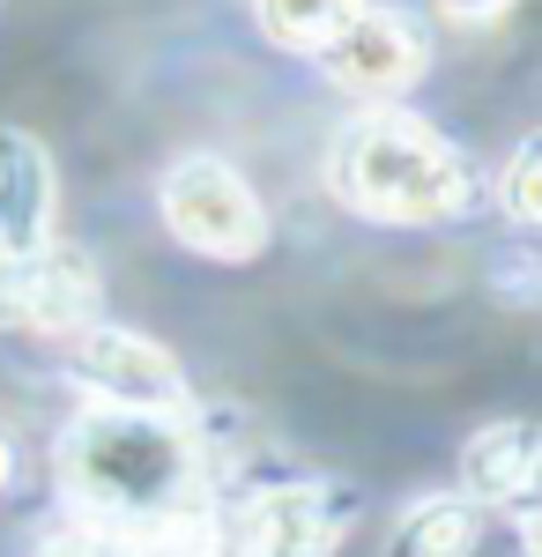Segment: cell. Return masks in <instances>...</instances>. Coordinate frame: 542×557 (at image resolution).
Returning <instances> with one entry per match:
<instances>
[{"label":"cell","instance_id":"1","mask_svg":"<svg viewBox=\"0 0 542 557\" xmlns=\"http://www.w3.org/2000/svg\"><path fill=\"white\" fill-rule=\"evenodd\" d=\"M60 483L83 506V520L141 535L171 506L201 498V446L186 417H141L112 401H83L60 438Z\"/></svg>","mask_w":542,"mask_h":557},{"label":"cell","instance_id":"2","mask_svg":"<svg viewBox=\"0 0 542 557\" xmlns=\"http://www.w3.org/2000/svg\"><path fill=\"white\" fill-rule=\"evenodd\" d=\"M328 194L349 215L386 223V231H439L468 209L476 172L431 120L402 112V104H372L365 120H349L334 134Z\"/></svg>","mask_w":542,"mask_h":557},{"label":"cell","instance_id":"3","mask_svg":"<svg viewBox=\"0 0 542 557\" xmlns=\"http://www.w3.org/2000/svg\"><path fill=\"white\" fill-rule=\"evenodd\" d=\"M157 215L164 231L201 260H260L268 253V201L231 157H178L164 178H157Z\"/></svg>","mask_w":542,"mask_h":557},{"label":"cell","instance_id":"4","mask_svg":"<svg viewBox=\"0 0 542 557\" xmlns=\"http://www.w3.org/2000/svg\"><path fill=\"white\" fill-rule=\"evenodd\" d=\"M97 320H104V275H97V260H89L83 246L52 238L38 253L0 260V327L75 343Z\"/></svg>","mask_w":542,"mask_h":557},{"label":"cell","instance_id":"5","mask_svg":"<svg viewBox=\"0 0 542 557\" xmlns=\"http://www.w3.org/2000/svg\"><path fill=\"white\" fill-rule=\"evenodd\" d=\"M67 357H75V380L89 386V401L141 409V417H186V409H194L178 357H171L164 343H149V335H134V327L97 320V327H83V335L67 343Z\"/></svg>","mask_w":542,"mask_h":557},{"label":"cell","instance_id":"6","mask_svg":"<svg viewBox=\"0 0 542 557\" xmlns=\"http://www.w3.org/2000/svg\"><path fill=\"white\" fill-rule=\"evenodd\" d=\"M349 535L342 498L320 483H268L223 520V557H334Z\"/></svg>","mask_w":542,"mask_h":557},{"label":"cell","instance_id":"7","mask_svg":"<svg viewBox=\"0 0 542 557\" xmlns=\"http://www.w3.org/2000/svg\"><path fill=\"white\" fill-rule=\"evenodd\" d=\"M312 60L328 67L334 89H349V97H365V104H394V97L423 75L431 52H423L409 15H394V8H357Z\"/></svg>","mask_w":542,"mask_h":557},{"label":"cell","instance_id":"8","mask_svg":"<svg viewBox=\"0 0 542 557\" xmlns=\"http://www.w3.org/2000/svg\"><path fill=\"white\" fill-rule=\"evenodd\" d=\"M542 483V438L528 417H498V424L468 431L460 446V498L476 513H528Z\"/></svg>","mask_w":542,"mask_h":557},{"label":"cell","instance_id":"9","mask_svg":"<svg viewBox=\"0 0 542 557\" xmlns=\"http://www.w3.org/2000/svg\"><path fill=\"white\" fill-rule=\"evenodd\" d=\"M60 238V178L30 134H0V260Z\"/></svg>","mask_w":542,"mask_h":557},{"label":"cell","instance_id":"10","mask_svg":"<svg viewBox=\"0 0 542 557\" xmlns=\"http://www.w3.org/2000/svg\"><path fill=\"white\" fill-rule=\"evenodd\" d=\"M476 543H483V513L460 491H431L394 513L379 557H476Z\"/></svg>","mask_w":542,"mask_h":557},{"label":"cell","instance_id":"11","mask_svg":"<svg viewBox=\"0 0 542 557\" xmlns=\"http://www.w3.org/2000/svg\"><path fill=\"white\" fill-rule=\"evenodd\" d=\"M357 8H372V0H252V23L283 52H320Z\"/></svg>","mask_w":542,"mask_h":557},{"label":"cell","instance_id":"12","mask_svg":"<svg viewBox=\"0 0 542 557\" xmlns=\"http://www.w3.org/2000/svg\"><path fill=\"white\" fill-rule=\"evenodd\" d=\"M141 557H223V513L209 498H186L164 520H149L141 535H126Z\"/></svg>","mask_w":542,"mask_h":557},{"label":"cell","instance_id":"13","mask_svg":"<svg viewBox=\"0 0 542 557\" xmlns=\"http://www.w3.org/2000/svg\"><path fill=\"white\" fill-rule=\"evenodd\" d=\"M505 215L528 231L542 215V141H520L513 157H505Z\"/></svg>","mask_w":542,"mask_h":557},{"label":"cell","instance_id":"14","mask_svg":"<svg viewBox=\"0 0 542 557\" xmlns=\"http://www.w3.org/2000/svg\"><path fill=\"white\" fill-rule=\"evenodd\" d=\"M38 557H141L126 543L120 528H97V520H75V528H60V535H45Z\"/></svg>","mask_w":542,"mask_h":557},{"label":"cell","instance_id":"15","mask_svg":"<svg viewBox=\"0 0 542 557\" xmlns=\"http://www.w3.org/2000/svg\"><path fill=\"white\" fill-rule=\"evenodd\" d=\"M446 23H460V30H491V23H505L520 0H431Z\"/></svg>","mask_w":542,"mask_h":557},{"label":"cell","instance_id":"16","mask_svg":"<svg viewBox=\"0 0 542 557\" xmlns=\"http://www.w3.org/2000/svg\"><path fill=\"white\" fill-rule=\"evenodd\" d=\"M8 483H15V446L0 438V491H8Z\"/></svg>","mask_w":542,"mask_h":557}]
</instances>
